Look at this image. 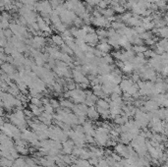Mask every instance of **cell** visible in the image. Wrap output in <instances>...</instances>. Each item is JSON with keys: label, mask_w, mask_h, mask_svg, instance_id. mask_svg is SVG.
<instances>
[{"label": "cell", "mask_w": 168, "mask_h": 167, "mask_svg": "<svg viewBox=\"0 0 168 167\" xmlns=\"http://www.w3.org/2000/svg\"><path fill=\"white\" fill-rule=\"evenodd\" d=\"M64 96L67 97V98H70L73 101V102H75L77 104V103H85L87 95H86L85 90H83V89H81V87H77L76 89L68 91L65 92Z\"/></svg>", "instance_id": "cell-1"}, {"label": "cell", "mask_w": 168, "mask_h": 167, "mask_svg": "<svg viewBox=\"0 0 168 167\" xmlns=\"http://www.w3.org/2000/svg\"><path fill=\"white\" fill-rule=\"evenodd\" d=\"M138 86L140 89L141 96H152L156 95L155 91V84L151 81H140L138 82Z\"/></svg>", "instance_id": "cell-2"}, {"label": "cell", "mask_w": 168, "mask_h": 167, "mask_svg": "<svg viewBox=\"0 0 168 167\" xmlns=\"http://www.w3.org/2000/svg\"><path fill=\"white\" fill-rule=\"evenodd\" d=\"M52 69H53V72L60 78L70 79L72 77V70L69 69V65L64 63L61 60H57L55 66Z\"/></svg>", "instance_id": "cell-3"}, {"label": "cell", "mask_w": 168, "mask_h": 167, "mask_svg": "<svg viewBox=\"0 0 168 167\" xmlns=\"http://www.w3.org/2000/svg\"><path fill=\"white\" fill-rule=\"evenodd\" d=\"M136 72V71H135ZM140 73V76L141 79L144 81H151V82H155L156 81V79L158 78L157 73L153 68H151L149 65H144L143 68H141L138 71Z\"/></svg>", "instance_id": "cell-4"}, {"label": "cell", "mask_w": 168, "mask_h": 167, "mask_svg": "<svg viewBox=\"0 0 168 167\" xmlns=\"http://www.w3.org/2000/svg\"><path fill=\"white\" fill-rule=\"evenodd\" d=\"M111 21L107 19L104 16H97V17H91V25L96 28H103V29H109L111 28Z\"/></svg>", "instance_id": "cell-5"}, {"label": "cell", "mask_w": 168, "mask_h": 167, "mask_svg": "<svg viewBox=\"0 0 168 167\" xmlns=\"http://www.w3.org/2000/svg\"><path fill=\"white\" fill-rule=\"evenodd\" d=\"M148 65L151 68H153L156 72L160 73V71L162 70V68L164 67V62H163L162 56L160 54H155L152 58H151L148 60Z\"/></svg>", "instance_id": "cell-6"}, {"label": "cell", "mask_w": 168, "mask_h": 167, "mask_svg": "<svg viewBox=\"0 0 168 167\" xmlns=\"http://www.w3.org/2000/svg\"><path fill=\"white\" fill-rule=\"evenodd\" d=\"M10 120L12 123L17 125L18 127L24 128L26 125V120H25V113L21 110H17L15 113H13L10 116Z\"/></svg>", "instance_id": "cell-7"}, {"label": "cell", "mask_w": 168, "mask_h": 167, "mask_svg": "<svg viewBox=\"0 0 168 167\" xmlns=\"http://www.w3.org/2000/svg\"><path fill=\"white\" fill-rule=\"evenodd\" d=\"M86 95H87V97H86V101H85V103L88 105V106H93L95 104H96L97 102V97L95 94H93V91H90V90H86Z\"/></svg>", "instance_id": "cell-8"}, {"label": "cell", "mask_w": 168, "mask_h": 167, "mask_svg": "<svg viewBox=\"0 0 168 167\" xmlns=\"http://www.w3.org/2000/svg\"><path fill=\"white\" fill-rule=\"evenodd\" d=\"M1 68H2L1 71L5 72L9 77H12L13 75H15V74L17 73L16 66H14V65L11 64V63H8V62L2 63Z\"/></svg>", "instance_id": "cell-9"}, {"label": "cell", "mask_w": 168, "mask_h": 167, "mask_svg": "<svg viewBox=\"0 0 168 167\" xmlns=\"http://www.w3.org/2000/svg\"><path fill=\"white\" fill-rule=\"evenodd\" d=\"M70 31H71L73 36L76 39H83L85 40L86 36H87V32L84 30V29H78V28H72V29H70Z\"/></svg>", "instance_id": "cell-10"}, {"label": "cell", "mask_w": 168, "mask_h": 167, "mask_svg": "<svg viewBox=\"0 0 168 167\" xmlns=\"http://www.w3.org/2000/svg\"><path fill=\"white\" fill-rule=\"evenodd\" d=\"M135 84L136 83H134L130 78H126V79H123L122 82L119 84V86H120L121 90H122V91L124 92V94H127V92L129 91V90L135 85Z\"/></svg>", "instance_id": "cell-11"}, {"label": "cell", "mask_w": 168, "mask_h": 167, "mask_svg": "<svg viewBox=\"0 0 168 167\" xmlns=\"http://www.w3.org/2000/svg\"><path fill=\"white\" fill-rule=\"evenodd\" d=\"M96 48L99 49V51H101L102 53L108 54V52H110L111 49L113 47L108 43V41H107V39H106V40H100L99 44L96 45Z\"/></svg>", "instance_id": "cell-12"}, {"label": "cell", "mask_w": 168, "mask_h": 167, "mask_svg": "<svg viewBox=\"0 0 168 167\" xmlns=\"http://www.w3.org/2000/svg\"><path fill=\"white\" fill-rule=\"evenodd\" d=\"M2 130L7 134L8 136L15 137V138L19 136V130L10 124H6L5 126H2Z\"/></svg>", "instance_id": "cell-13"}, {"label": "cell", "mask_w": 168, "mask_h": 167, "mask_svg": "<svg viewBox=\"0 0 168 167\" xmlns=\"http://www.w3.org/2000/svg\"><path fill=\"white\" fill-rule=\"evenodd\" d=\"M144 109L149 111V112H153V111L158 110V107H159V104H158L155 100L153 99H148L146 102L144 103Z\"/></svg>", "instance_id": "cell-14"}, {"label": "cell", "mask_w": 168, "mask_h": 167, "mask_svg": "<svg viewBox=\"0 0 168 167\" xmlns=\"http://www.w3.org/2000/svg\"><path fill=\"white\" fill-rule=\"evenodd\" d=\"M85 41L88 44H91V45H97L99 43V39L97 36L96 32H91V34H88Z\"/></svg>", "instance_id": "cell-15"}, {"label": "cell", "mask_w": 168, "mask_h": 167, "mask_svg": "<svg viewBox=\"0 0 168 167\" xmlns=\"http://www.w3.org/2000/svg\"><path fill=\"white\" fill-rule=\"evenodd\" d=\"M92 91L97 97H100V98H105L107 95L105 94V91H103V87L100 85V84H96V85L92 86Z\"/></svg>", "instance_id": "cell-16"}, {"label": "cell", "mask_w": 168, "mask_h": 167, "mask_svg": "<svg viewBox=\"0 0 168 167\" xmlns=\"http://www.w3.org/2000/svg\"><path fill=\"white\" fill-rule=\"evenodd\" d=\"M102 87H103V91H105V94L107 95H111L114 92V90H115V87H117L118 85H116L115 83L113 82H108V83H105L103 84V85H101Z\"/></svg>", "instance_id": "cell-17"}, {"label": "cell", "mask_w": 168, "mask_h": 167, "mask_svg": "<svg viewBox=\"0 0 168 167\" xmlns=\"http://www.w3.org/2000/svg\"><path fill=\"white\" fill-rule=\"evenodd\" d=\"M110 8H112L114 10L115 13H118V14H123L126 12V7L123 4H121L120 2H111L110 3Z\"/></svg>", "instance_id": "cell-18"}, {"label": "cell", "mask_w": 168, "mask_h": 167, "mask_svg": "<svg viewBox=\"0 0 168 167\" xmlns=\"http://www.w3.org/2000/svg\"><path fill=\"white\" fill-rule=\"evenodd\" d=\"M50 43L52 44V46H61L62 44L65 43V41L62 38V35H51V39H50Z\"/></svg>", "instance_id": "cell-19"}, {"label": "cell", "mask_w": 168, "mask_h": 167, "mask_svg": "<svg viewBox=\"0 0 168 167\" xmlns=\"http://www.w3.org/2000/svg\"><path fill=\"white\" fill-rule=\"evenodd\" d=\"M95 32L97 36H99V41L108 39V30L103 29V28H99V29L95 31Z\"/></svg>", "instance_id": "cell-20"}, {"label": "cell", "mask_w": 168, "mask_h": 167, "mask_svg": "<svg viewBox=\"0 0 168 167\" xmlns=\"http://www.w3.org/2000/svg\"><path fill=\"white\" fill-rule=\"evenodd\" d=\"M99 11H100V14L102 16H104L105 18H107V19H109V20L111 19V18H113L115 16L114 10L112 8H110V7L106 8V9H99Z\"/></svg>", "instance_id": "cell-21"}, {"label": "cell", "mask_w": 168, "mask_h": 167, "mask_svg": "<svg viewBox=\"0 0 168 167\" xmlns=\"http://www.w3.org/2000/svg\"><path fill=\"white\" fill-rule=\"evenodd\" d=\"M87 115L90 117L91 119H97L99 117V111H97L96 108H95L93 106H91L90 108H88V113Z\"/></svg>", "instance_id": "cell-22"}, {"label": "cell", "mask_w": 168, "mask_h": 167, "mask_svg": "<svg viewBox=\"0 0 168 167\" xmlns=\"http://www.w3.org/2000/svg\"><path fill=\"white\" fill-rule=\"evenodd\" d=\"M59 60H61V61H63L64 63H66L68 65H72L75 61V60H73V58L71 57V55L67 54V53H64V52L61 53V57H60Z\"/></svg>", "instance_id": "cell-23"}, {"label": "cell", "mask_w": 168, "mask_h": 167, "mask_svg": "<svg viewBox=\"0 0 168 167\" xmlns=\"http://www.w3.org/2000/svg\"><path fill=\"white\" fill-rule=\"evenodd\" d=\"M132 49H133V51L135 53L139 54V53H144L148 48L147 47L146 45L143 44V45H134L133 47H132Z\"/></svg>", "instance_id": "cell-24"}, {"label": "cell", "mask_w": 168, "mask_h": 167, "mask_svg": "<svg viewBox=\"0 0 168 167\" xmlns=\"http://www.w3.org/2000/svg\"><path fill=\"white\" fill-rule=\"evenodd\" d=\"M60 105L63 106L64 108H71V109H73L75 104L72 102L71 100H69V99H60Z\"/></svg>", "instance_id": "cell-25"}, {"label": "cell", "mask_w": 168, "mask_h": 167, "mask_svg": "<svg viewBox=\"0 0 168 167\" xmlns=\"http://www.w3.org/2000/svg\"><path fill=\"white\" fill-rule=\"evenodd\" d=\"M60 50H61L62 52H64V53H67V54H70V55H73L74 54V52H73V50L69 47V45L68 44H66V43H64V44H62L61 46H60Z\"/></svg>", "instance_id": "cell-26"}, {"label": "cell", "mask_w": 168, "mask_h": 167, "mask_svg": "<svg viewBox=\"0 0 168 167\" xmlns=\"http://www.w3.org/2000/svg\"><path fill=\"white\" fill-rule=\"evenodd\" d=\"M130 79H131V80H132L134 83H138V82H140V81H141V76H140V73H138V72H134V73H132V74H131Z\"/></svg>", "instance_id": "cell-27"}, {"label": "cell", "mask_w": 168, "mask_h": 167, "mask_svg": "<svg viewBox=\"0 0 168 167\" xmlns=\"http://www.w3.org/2000/svg\"><path fill=\"white\" fill-rule=\"evenodd\" d=\"M31 100V103L32 104H35V105H37V106H41L43 103V100L39 97H31L30 98Z\"/></svg>", "instance_id": "cell-28"}, {"label": "cell", "mask_w": 168, "mask_h": 167, "mask_svg": "<svg viewBox=\"0 0 168 167\" xmlns=\"http://www.w3.org/2000/svg\"><path fill=\"white\" fill-rule=\"evenodd\" d=\"M155 54H156L155 51V50H152V49H147V51L144 53V57H146V58H149V59L152 58Z\"/></svg>", "instance_id": "cell-29"}, {"label": "cell", "mask_w": 168, "mask_h": 167, "mask_svg": "<svg viewBox=\"0 0 168 167\" xmlns=\"http://www.w3.org/2000/svg\"><path fill=\"white\" fill-rule=\"evenodd\" d=\"M63 146H64L65 152H71L72 151V143L71 142H65Z\"/></svg>", "instance_id": "cell-30"}, {"label": "cell", "mask_w": 168, "mask_h": 167, "mask_svg": "<svg viewBox=\"0 0 168 167\" xmlns=\"http://www.w3.org/2000/svg\"><path fill=\"white\" fill-rule=\"evenodd\" d=\"M101 1V0H86V2L88 3V5L90 6H97L99 4V2Z\"/></svg>", "instance_id": "cell-31"}, {"label": "cell", "mask_w": 168, "mask_h": 167, "mask_svg": "<svg viewBox=\"0 0 168 167\" xmlns=\"http://www.w3.org/2000/svg\"><path fill=\"white\" fill-rule=\"evenodd\" d=\"M97 7H99V9H106V8H108V2H107L106 0H101L99 5H97Z\"/></svg>", "instance_id": "cell-32"}, {"label": "cell", "mask_w": 168, "mask_h": 167, "mask_svg": "<svg viewBox=\"0 0 168 167\" xmlns=\"http://www.w3.org/2000/svg\"><path fill=\"white\" fill-rule=\"evenodd\" d=\"M135 31H136V32H137V34H139V35H142V34H144V32H147L146 29L144 28V26L136 27V28H135Z\"/></svg>", "instance_id": "cell-33"}, {"label": "cell", "mask_w": 168, "mask_h": 167, "mask_svg": "<svg viewBox=\"0 0 168 167\" xmlns=\"http://www.w3.org/2000/svg\"><path fill=\"white\" fill-rule=\"evenodd\" d=\"M50 104L52 105L53 108H58L60 106V101L56 100V99H50Z\"/></svg>", "instance_id": "cell-34"}, {"label": "cell", "mask_w": 168, "mask_h": 167, "mask_svg": "<svg viewBox=\"0 0 168 167\" xmlns=\"http://www.w3.org/2000/svg\"><path fill=\"white\" fill-rule=\"evenodd\" d=\"M161 56H162V59H163V62H164V64L168 65V52L161 54Z\"/></svg>", "instance_id": "cell-35"}, {"label": "cell", "mask_w": 168, "mask_h": 167, "mask_svg": "<svg viewBox=\"0 0 168 167\" xmlns=\"http://www.w3.org/2000/svg\"><path fill=\"white\" fill-rule=\"evenodd\" d=\"M99 167H108V164H107L106 161H100L99 164Z\"/></svg>", "instance_id": "cell-36"}, {"label": "cell", "mask_w": 168, "mask_h": 167, "mask_svg": "<svg viewBox=\"0 0 168 167\" xmlns=\"http://www.w3.org/2000/svg\"><path fill=\"white\" fill-rule=\"evenodd\" d=\"M167 25H168V24H167Z\"/></svg>", "instance_id": "cell-37"}]
</instances>
